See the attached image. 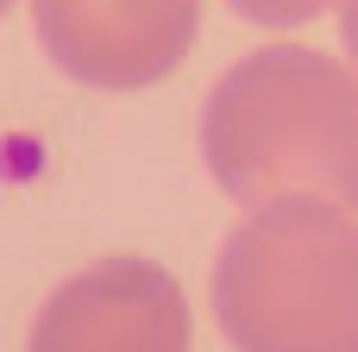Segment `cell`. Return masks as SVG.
<instances>
[{
    "label": "cell",
    "instance_id": "cell-2",
    "mask_svg": "<svg viewBox=\"0 0 358 352\" xmlns=\"http://www.w3.org/2000/svg\"><path fill=\"white\" fill-rule=\"evenodd\" d=\"M214 321L233 352H358V220L334 202L245 214L214 258Z\"/></svg>",
    "mask_w": 358,
    "mask_h": 352
},
{
    "label": "cell",
    "instance_id": "cell-7",
    "mask_svg": "<svg viewBox=\"0 0 358 352\" xmlns=\"http://www.w3.org/2000/svg\"><path fill=\"white\" fill-rule=\"evenodd\" d=\"M6 6H13V0H0V13H6Z\"/></svg>",
    "mask_w": 358,
    "mask_h": 352
},
{
    "label": "cell",
    "instance_id": "cell-6",
    "mask_svg": "<svg viewBox=\"0 0 358 352\" xmlns=\"http://www.w3.org/2000/svg\"><path fill=\"white\" fill-rule=\"evenodd\" d=\"M340 38H346V57L358 69V0H340Z\"/></svg>",
    "mask_w": 358,
    "mask_h": 352
},
{
    "label": "cell",
    "instance_id": "cell-1",
    "mask_svg": "<svg viewBox=\"0 0 358 352\" xmlns=\"http://www.w3.org/2000/svg\"><path fill=\"white\" fill-rule=\"evenodd\" d=\"M201 157L245 214L277 202L358 214V69L308 44L239 57L201 107Z\"/></svg>",
    "mask_w": 358,
    "mask_h": 352
},
{
    "label": "cell",
    "instance_id": "cell-3",
    "mask_svg": "<svg viewBox=\"0 0 358 352\" xmlns=\"http://www.w3.org/2000/svg\"><path fill=\"white\" fill-rule=\"evenodd\" d=\"M201 25V0H31L44 57L82 88H151L164 82Z\"/></svg>",
    "mask_w": 358,
    "mask_h": 352
},
{
    "label": "cell",
    "instance_id": "cell-4",
    "mask_svg": "<svg viewBox=\"0 0 358 352\" xmlns=\"http://www.w3.org/2000/svg\"><path fill=\"white\" fill-rule=\"evenodd\" d=\"M25 352H189V302L151 258H94L44 296Z\"/></svg>",
    "mask_w": 358,
    "mask_h": 352
},
{
    "label": "cell",
    "instance_id": "cell-5",
    "mask_svg": "<svg viewBox=\"0 0 358 352\" xmlns=\"http://www.w3.org/2000/svg\"><path fill=\"white\" fill-rule=\"evenodd\" d=\"M239 19H252V25H264V31H283V25H308V19H321L334 0H227Z\"/></svg>",
    "mask_w": 358,
    "mask_h": 352
}]
</instances>
